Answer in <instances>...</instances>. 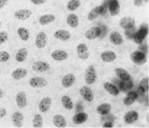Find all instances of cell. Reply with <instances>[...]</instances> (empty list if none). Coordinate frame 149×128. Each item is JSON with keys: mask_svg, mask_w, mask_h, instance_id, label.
Wrapping results in <instances>:
<instances>
[{"mask_svg": "<svg viewBox=\"0 0 149 128\" xmlns=\"http://www.w3.org/2000/svg\"><path fill=\"white\" fill-rule=\"evenodd\" d=\"M81 6L80 0H70L66 4V9L70 12H74Z\"/></svg>", "mask_w": 149, "mask_h": 128, "instance_id": "cell-35", "label": "cell"}, {"mask_svg": "<svg viewBox=\"0 0 149 128\" xmlns=\"http://www.w3.org/2000/svg\"><path fill=\"white\" fill-rule=\"evenodd\" d=\"M109 39L111 42L115 46H120L124 42L123 36L118 31H112L109 34Z\"/></svg>", "mask_w": 149, "mask_h": 128, "instance_id": "cell-10", "label": "cell"}, {"mask_svg": "<svg viewBox=\"0 0 149 128\" xmlns=\"http://www.w3.org/2000/svg\"><path fill=\"white\" fill-rule=\"evenodd\" d=\"M88 114L86 113H79L73 117V122L77 125L83 124L88 120Z\"/></svg>", "mask_w": 149, "mask_h": 128, "instance_id": "cell-27", "label": "cell"}, {"mask_svg": "<svg viewBox=\"0 0 149 128\" xmlns=\"http://www.w3.org/2000/svg\"><path fill=\"white\" fill-rule=\"evenodd\" d=\"M149 79L148 77L143 78L141 81L140 82V88L143 91H148L149 88Z\"/></svg>", "mask_w": 149, "mask_h": 128, "instance_id": "cell-37", "label": "cell"}, {"mask_svg": "<svg viewBox=\"0 0 149 128\" xmlns=\"http://www.w3.org/2000/svg\"><path fill=\"white\" fill-rule=\"evenodd\" d=\"M23 114L20 112H14L12 115V123L16 127H22L23 125Z\"/></svg>", "mask_w": 149, "mask_h": 128, "instance_id": "cell-18", "label": "cell"}, {"mask_svg": "<svg viewBox=\"0 0 149 128\" xmlns=\"http://www.w3.org/2000/svg\"><path fill=\"white\" fill-rule=\"evenodd\" d=\"M109 11L111 16L118 15L120 12V5L117 0H112L109 4Z\"/></svg>", "mask_w": 149, "mask_h": 128, "instance_id": "cell-32", "label": "cell"}, {"mask_svg": "<svg viewBox=\"0 0 149 128\" xmlns=\"http://www.w3.org/2000/svg\"><path fill=\"white\" fill-rule=\"evenodd\" d=\"M17 34L19 37L22 39L24 42H26L29 40L30 37L29 31L26 28L20 27L17 29Z\"/></svg>", "mask_w": 149, "mask_h": 128, "instance_id": "cell-34", "label": "cell"}, {"mask_svg": "<svg viewBox=\"0 0 149 128\" xmlns=\"http://www.w3.org/2000/svg\"><path fill=\"white\" fill-rule=\"evenodd\" d=\"M8 39V34L6 31H1L0 32V45L3 44L7 42Z\"/></svg>", "mask_w": 149, "mask_h": 128, "instance_id": "cell-39", "label": "cell"}, {"mask_svg": "<svg viewBox=\"0 0 149 128\" xmlns=\"http://www.w3.org/2000/svg\"><path fill=\"white\" fill-rule=\"evenodd\" d=\"M16 103L19 108L23 109L27 105L26 95L24 91H19L16 95Z\"/></svg>", "mask_w": 149, "mask_h": 128, "instance_id": "cell-8", "label": "cell"}, {"mask_svg": "<svg viewBox=\"0 0 149 128\" xmlns=\"http://www.w3.org/2000/svg\"><path fill=\"white\" fill-rule=\"evenodd\" d=\"M28 55V50L26 48H19L17 51V54H16L15 56V59L16 61H17L18 63H22L24 62V61L26 60V57H27Z\"/></svg>", "mask_w": 149, "mask_h": 128, "instance_id": "cell-26", "label": "cell"}, {"mask_svg": "<svg viewBox=\"0 0 149 128\" xmlns=\"http://www.w3.org/2000/svg\"><path fill=\"white\" fill-rule=\"evenodd\" d=\"M33 127L41 128L43 127V118L40 114H36L33 118Z\"/></svg>", "mask_w": 149, "mask_h": 128, "instance_id": "cell-36", "label": "cell"}, {"mask_svg": "<svg viewBox=\"0 0 149 128\" xmlns=\"http://www.w3.org/2000/svg\"><path fill=\"white\" fill-rule=\"evenodd\" d=\"M52 57L55 61H62L67 59L69 54L64 50H56L52 53Z\"/></svg>", "mask_w": 149, "mask_h": 128, "instance_id": "cell-16", "label": "cell"}, {"mask_svg": "<svg viewBox=\"0 0 149 128\" xmlns=\"http://www.w3.org/2000/svg\"><path fill=\"white\" fill-rule=\"evenodd\" d=\"M31 68H32V69L35 71V72L38 73L47 72V71H49L51 68L50 65L47 62H46V61H35V62L32 64Z\"/></svg>", "mask_w": 149, "mask_h": 128, "instance_id": "cell-3", "label": "cell"}, {"mask_svg": "<svg viewBox=\"0 0 149 128\" xmlns=\"http://www.w3.org/2000/svg\"><path fill=\"white\" fill-rule=\"evenodd\" d=\"M3 95H4V92H3L2 90L0 89V98H2Z\"/></svg>", "mask_w": 149, "mask_h": 128, "instance_id": "cell-45", "label": "cell"}, {"mask_svg": "<svg viewBox=\"0 0 149 128\" xmlns=\"http://www.w3.org/2000/svg\"><path fill=\"white\" fill-rule=\"evenodd\" d=\"M7 112L5 109L2 108V107H0V119L4 118L7 115Z\"/></svg>", "mask_w": 149, "mask_h": 128, "instance_id": "cell-41", "label": "cell"}, {"mask_svg": "<svg viewBox=\"0 0 149 128\" xmlns=\"http://www.w3.org/2000/svg\"><path fill=\"white\" fill-rule=\"evenodd\" d=\"M79 93L86 102H91L93 100V93L92 90L88 86H82L79 90Z\"/></svg>", "mask_w": 149, "mask_h": 128, "instance_id": "cell-5", "label": "cell"}, {"mask_svg": "<svg viewBox=\"0 0 149 128\" xmlns=\"http://www.w3.org/2000/svg\"><path fill=\"white\" fill-rule=\"evenodd\" d=\"M8 3V0H0V9H2Z\"/></svg>", "mask_w": 149, "mask_h": 128, "instance_id": "cell-43", "label": "cell"}, {"mask_svg": "<svg viewBox=\"0 0 149 128\" xmlns=\"http://www.w3.org/2000/svg\"><path fill=\"white\" fill-rule=\"evenodd\" d=\"M104 88L105 89V91L107 93H109V94H111V95H118L119 94L120 91L118 89L116 86L115 85L112 84V83H109V82H106L104 84Z\"/></svg>", "mask_w": 149, "mask_h": 128, "instance_id": "cell-25", "label": "cell"}, {"mask_svg": "<svg viewBox=\"0 0 149 128\" xmlns=\"http://www.w3.org/2000/svg\"><path fill=\"white\" fill-rule=\"evenodd\" d=\"M29 83L32 88H44L47 85L48 82L43 77H33L30 78Z\"/></svg>", "mask_w": 149, "mask_h": 128, "instance_id": "cell-7", "label": "cell"}, {"mask_svg": "<svg viewBox=\"0 0 149 128\" xmlns=\"http://www.w3.org/2000/svg\"><path fill=\"white\" fill-rule=\"evenodd\" d=\"M101 28L99 27H92L89 28L86 31L85 37L88 40H93V39H96L99 37L101 34Z\"/></svg>", "mask_w": 149, "mask_h": 128, "instance_id": "cell-17", "label": "cell"}, {"mask_svg": "<svg viewBox=\"0 0 149 128\" xmlns=\"http://www.w3.org/2000/svg\"><path fill=\"white\" fill-rule=\"evenodd\" d=\"M97 75L95 67L93 65L88 66L85 72V82L87 85H91L96 80Z\"/></svg>", "mask_w": 149, "mask_h": 128, "instance_id": "cell-1", "label": "cell"}, {"mask_svg": "<svg viewBox=\"0 0 149 128\" xmlns=\"http://www.w3.org/2000/svg\"><path fill=\"white\" fill-rule=\"evenodd\" d=\"M66 22L71 28H77L79 26V17L77 14H70L68 15L66 19Z\"/></svg>", "mask_w": 149, "mask_h": 128, "instance_id": "cell-28", "label": "cell"}, {"mask_svg": "<svg viewBox=\"0 0 149 128\" xmlns=\"http://www.w3.org/2000/svg\"><path fill=\"white\" fill-rule=\"evenodd\" d=\"M143 2V0H134V4L136 7H141Z\"/></svg>", "mask_w": 149, "mask_h": 128, "instance_id": "cell-42", "label": "cell"}, {"mask_svg": "<svg viewBox=\"0 0 149 128\" xmlns=\"http://www.w3.org/2000/svg\"><path fill=\"white\" fill-rule=\"evenodd\" d=\"M130 58L133 63L136 65H139V66H142V65L145 64L147 61V58L145 53L139 51L133 52L131 54Z\"/></svg>", "mask_w": 149, "mask_h": 128, "instance_id": "cell-2", "label": "cell"}, {"mask_svg": "<svg viewBox=\"0 0 149 128\" xmlns=\"http://www.w3.org/2000/svg\"><path fill=\"white\" fill-rule=\"evenodd\" d=\"M77 52L78 57L81 60H86L89 57V51L86 44L81 43L77 46Z\"/></svg>", "mask_w": 149, "mask_h": 128, "instance_id": "cell-4", "label": "cell"}, {"mask_svg": "<svg viewBox=\"0 0 149 128\" xmlns=\"http://www.w3.org/2000/svg\"><path fill=\"white\" fill-rule=\"evenodd\" d=\"M48 42V37L47 34L44 31H40L36 35L35 40V45L38 48H44Z\"/></svg>", "mask_w": 149, "mask_h": 128, "instance_id": "cell-6", "label": "cell"}, {"mask_svg": "<svg viewBox=\"0 0 149 128\" xmlns=\"http://www.w3.org/2000/svg\"><path fill=\"white\" fill-rule=\"evenodd\" d=\"M32 4H35V5H40V4H43L46 3L47 0H30Z\"/></svg>", "mask_w": 149, "mask_h": 128, "instance_id": "cell-40", "label": "cell"}, {"mask_svg": "<svg viewBox=\"0 0 149 128\" xmlns=\"http://www.w3.org/2000/svg\"><path fill=\"white\" fill-rule=\"evenodd\" d=\"M61 103L66 110H71L74 108V102L69 95H64L61 97Z\"/></svg>", "mask_w": 149, "mask_h": 128, "instance_id": "cell-33", "label": "cell"}, {"mask_svg": "<svg viewBox=\"0 0 149 128\" xmlns=\"http://www.w3.org/2000/svg\"><path fill=\"white\" fill-rule=\"evenodd\" d=\"M138 95L135 92H131L128 93L127 95L124 98L123 100V102L125 105H131L133 103L135 102V101L137 100Z\"/></svg>", "mask_w": 149, "mask_h": 128, "instance_id": "cell-30", "label": "cell"}, {"mask_svg": "<svg viewBox=\"0 0 149 128\" xmlns=\"http://www.w3.org/2000/svg\"><path fill=\"white\" fill-rule=\"evenodd\" d=\"M54 36L56 39H58V40L64 41V42H66V41L69 40L71 39V34L66 30L64 29H59L56 30V31L54 34Z\"/></svg>", "mask_w": 149, "mask_h": 128, "instance_id": "cell-19", "label": "cell"}, {"mask_svg": "<svg viewBox=\"0 0 149 128\" xmlns=\"http://www.w3.org/2000/svg\"><path fill=\"white\" fill-rule=\"evenodd\" d=\"M104 127H112L113 126H112V124H109V123H106V124H104Z\"/></svg>", "mask_w": 149, "mask_h": 128, "instance_id": "cell-44", "label": "cell"}, {"mask_svg": "<svg viewBox=\"0 0 149 128\" xmlns=\"http://www.w3.org/2000/svg\"><path fill=\"white\" fill-rule=\"evenodd\" d=\"M10 58V55L7 51H0V63L7 62Z\"/></svg>", "mask_w": 149, "mask_h": 128, "instance_id": "cell-38", "label": "cell"}, {"mask_svg": "<svg viewBox=\"0 0 149 128\" xmlns=\"http://www.w3.org/2000/svg\"><path fill=\"white\" fill-rule=\"evenodd\" d=\"M75 80V75L73 73H69L66 74V75L63 77L62 80H61V84H62L63 87H64V88H70V87H71L74 85Z\"/></svg>", "mask_w": 149, "mask_h": 128, "instance_id": "cell-12", "label": "cell"}, {"mask_svg": "<svg viewBox=\"0 0 149 128\" xmlns=\"http://www.w3.org/2000/svg\"><path fill=\"white\" fill-rule=\"evenodd\" d=\"M55 19H56V17L54 14H44L39 17V23L40 24V25L45 26L54 22Z\"/></svg>", "mask_w": 149, "mask_h": 128, "instance_id": "cell-24", "label": "cell"}, {"mask_svg": "<svg viewBox=\"0 0 149 128\" xmlns=\"http://www.w3.org/2000/svg\"><path fill=\"white\" fill-rule=\"evenodd\" d=\"M27 75V70L23 68H19L15 69L12 73V77L14 80H19L24 78Z\"/></svg>", "mask_w": 149, "mask_h": 128, "instance_id": "cell-23", "label": "cell"}, {"mask_svg": "<svg viewBox=\"0 0 149 128\" xmlns=\"http://www.w3.org/2000/svg\"><path fill=\"white\" fill-rule=\"evenodd\" d=\"M104 9V8L103 6H98V7L93 8L91 10V12L88 13V17H87L88 21H94L99 15H101L103 13Z\"/></svg>", "mask_w": 149, "mask_h": 128, "instance_id": "cell-15", "label": "cell"}, {"mask_svg": "<svg viewBox=\"0 0 149 128\" xmlns=\"http://www.w3.org/2000/svg\"><path fill=\"white\" fill-rule=\"evenodd\" d=\"M52 98L49 97H45L41 100L39 104V109L43 113H45L49 110L51 105H52Z\"/></svg>", "mask_w": 149, "mask_h": 128, "instance_id": "cell-11", "label": "cell"}, {"mask_svg": "<svg viewBox=\"0 0 149 128\" xmlns=\"http://www.w3.org/2000/svg\"><path fill=\"white\" fill-rule=\"evenodd\" d=\"M139 119V113L135 110H131L125 114L123 120L126 124H133Z\"/></svg>", "mask_w": 149, "mask_h": 128, "instance_id": "cell-13", "label": "cell"}, {"mask_svg": "<svg viewBox=\"0 0 149 128\" xmlns=\"http://www.w3.org/2000/svg\"><path fill=\"white\" fill-rule=\"evenodd\" d=\"M101 58L104 62L106 63H111L113 62L116 58V54L113 51H107L101 54Z\"/></svg>", "mask_w": 149, "mask_h": 128, "instance_id": "cell-22", "label": "cell"}, {"mask_svg": "<svg viewBox=\"0 0 149 128\" xmlns=\"http://www.w3.org/2000/svg\"><path fill=\"white\" fill-rule=\"evenodd\" d=\"M147 33H148V29L147 28H141L137 33L135 34L134 36V40L135 42L137 44H141L143 42L145 37L147 35Z\"/></svg>", "mask_w": 149, "mask_h": 128, "instance_id": "cell-31", "label": "cell"}, {"mask_svg": "<svg viewBox=\"0 0 149 128\" xmlns=\"http://www.w3.org/2000/svg\"><path fill=\"white\" fill-rule=\"evenodd\" d=\"M143 1H144V2H146V3H148V0H143Z\"/></svg>", "mask_w": 149, "mask_h": 128, "instance_id": "cell-46", "label": "cell"}, {"mask_svg": "<svg viewBox=\"0 0 149 128\" xmlns=\"http://www.w3.org/2000/svg\"><path fill=\"white\" fill-rule=\"evenodd\" d=\"M32 15V12L28 9H19L14 12V16L17 19L26 20Z\"/></svg>", "mask_w": 149, "mask_h": 128, "instance_id": "cell-9", "label": "cell"}, {"mask_svg": "<svg viewBox=\"0 0 149 128\" xmlns=\"http://www.w3.org/2000/svg\"><path fill=\"white\" fill-rule=\"evenodd\" d=\"M111 110V105L109 103H103L96 107V112L100 115H106Z\"/></svg>", "mask_w": 149, "mask_h": 128, "instance_id": "cell-29", "label": "cell"}, {"mask_svg": "<svg viewBox=\"0 0 149 128\" xmlns=\"http://www.w3.org/2000/svg\"><path fill=\"white\" fill-rule=\"evenodd\" d=\"M136 21L133 18L129 17H123L119 21V25L122 28L124 29H128V28H131L135 26Z\"/></svg>", "mask_w": 149, "mask_h": 128, "instance_id": "cell-14", "label": "cell"}, {"mask_svg": "<svg viewBox=\"0 0 149 128\" xmlns=\"http://www.w3.org/2000/svg\"><path fill=\"white\" fill-rule=\"evenodd\" d=\"M53 124L56 127L64 128L67 125V122L66 120V118L63 115H56L53 118Z\"/></svg>", "mask_w": 149, "mask_h": 128, "instance_id": "cell-20", "label": "cell"}, {"mask_svg": "<svg viewBox=\"0 0 149 128\" xmlns=\"http://www.w3.org/2000/svg\"><path fill=\"white\" fill-rule=\"evenodd\" d=\"M1 21H0V26H1Z\"/></svg>", "mask_w": 149, "mask_h": 128, "instance_id": "cell-47", "label": "cell"}, {"mask_svg": "<svg viewBox=\"0 0 149 128\" xmlns=\"http://www.w3.org/2000/svg\"><path fill=\"white\" fill-rule=\"evenodd\" d=\"M115 72L117 76L123 81H129L131 79V76L129 73L123 68H117L115 69Z\"/></svg>", "mask_w": 149, "mask_h": 128, "instance_id": "cell-21", "label": "cell"}]
</instances>
